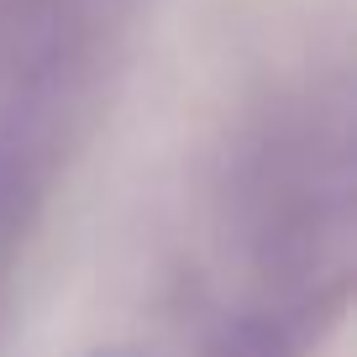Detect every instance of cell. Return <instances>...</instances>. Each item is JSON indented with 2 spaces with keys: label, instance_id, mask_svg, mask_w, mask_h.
<instances>
[{
  "label": "cell",
  "instance_id": "1",
  "mask_svg": "<svg viewBox=\"0 0 357 357\" xmlns=\"http://www.w3.org/2000/svg\"><path fill=\"white\" fill-rule=\"evenodd\" d=\"M89 357H147V352H137V347H100V352H89Z\"/></svg>",
  "mask_w": 357,
  "mask_h": 357
}]
</instances>
